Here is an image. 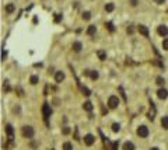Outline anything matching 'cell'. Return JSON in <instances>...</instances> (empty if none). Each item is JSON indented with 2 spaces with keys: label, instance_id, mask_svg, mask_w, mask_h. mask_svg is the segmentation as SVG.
I'll list each match as a JSON object with an SVG mask.
<instances>
[{
  "label": "cell",
  "instance_id": "cell-1",
  "mask_svg": "<svg viewBox=\"0 0 168 150\" xmlns=\"http://www.w3.org/2000/svg\"><path fill=\"white\" fill-rule=\"evenodd\" d=\"M119 105V98L116 97V95H111L109 98H108V107L113 110V108H116Z\"/></svg>",
  "mask_w": 168,
  "mask_h": 150
},
{
  "label": "cell",
  "instance_id": "cell-2",
  "mask_svg": "<svg viewBox=\"0 0 168 150\" xmlns=\"http://www.w3.org/2000/svg\"><path fill=\"white\" fill-rule=\"evenodd\" d=\"M34 128L32 126H23V136L24 138H28V139H31L34 138Z\"/></svg>",
  "mask_w": 168,
  "mask_h": 150
},
{
  "label": "cell",
  "instance_id": "cell-3",
  "mask_svg": "<svg viewBox=\"0 0 168 150\" xmlns=\"http://www.w3.org/2000/svg\"><path fill=\"white\" fill-rule=\"evenodd\" d=\"M137 136H140V138H147L149 136V128L144 126V125H142V126L137 128Z\"/></svg>",
  "mask_w": 168,
  "mask_h": 150
},
{
  "label": "cell",
  "instance_id": "cell-4",
  "mask_svg": "<svg viewBox=\"0 0 168 150\" xmlns=\"http://www.w3.org/2000/svg\"><path fill=\"white\" fill-rule=\"evenodd\" d=\"M94 142H95V138H94V135L88 133L84 136V143L87 144V146H93L94 144Z\"/></svg>",
  "mask_w": 168,
  "mask_h": 150
},
{
  "label": "cell",
  "instance_id": "cell-5",
  "mask_svg": "<svg viewBox=\"0 0 168 150\" xmlns=\"http://www.w3.org/2000/svg\"><path fill=\"white\" fill-rule=\"evenodd\" d=\"M50 107H49V104H44V107H42V114H44V117L45 118H48V117H50Z\"/></svg>",
  "mask_w": 168,
  "mask_h": 150
},
{
  "label": "cell",
  "instance_id": "cell-6",
  "mask_svg": "<svg viewBox=\"0 0 168 150\" xmlns=\"http://www.w3.org/2000/svg\"><path fill=\"white\" fill-rule=\"evenodd\" d=\"M157 97L160 98V100H165L168 97V91L165 90V88H160L158 91H157Z\"/></svg>",
  "mask_w": 168,
  "mask_h": 150
},
{
  "label": "cell",
  "instance_id": "cell-7",
  "mask_svg": "<svg viewBox=\"0 0 168 150\" xmlns=\"http://www.w3.org/2000/svg\"><path fill=\"white\" fill-rule=\"evenodd\" d=\"M6 131H7V135H8V140L11 142V140L14 139V132H13V126H11L10 124H7V125H6Z\"/></svg>",
  "mask_w": 168,
  "mask_h": 150
},
{
  "label": "cell",
  "instance_id": "cell-8",
  "mask_svg": "<svg viewBox=\"0 0 168 150\" xmlns=\"http://www.w3.org/2000/svg\"><path fill=\"white\" fill-rule=\"evenodd\" d=\"M55 80H56V83H62V81L64 80V73L63 72H56Z\"/></svg>",
  "mask_w": 168,
  "mask_h": 150
},
{
  "label": "cell",
  "instance_id": "cell-9",
  "mask_svg": "<svg viewBox=\"0 0 168 150\" xmlns=\"http://www.w3.org/2000/svg\"><path fill=\"white\" fill-rule=\"evenodd\" d=\"M157 31H158V34L162 35V37H167V35H168V28L165 27V25H160Z\"/></svg>",
  "mask_w": 168,
  "mask_h": 150
},
{
  "label": "cell",
  "instance_id": "cell-10",
  "mask_svg": "<svg viewBox=\"0 0 168 150\" xmlns=\"http://www.w3.org/2000/svg\"><path fill=\"white\" fill-rule=\"evenodd\" d=\"M122 150H135V144L132 142H125L122 146Z\"/></svg>",
  "mask_w": 168,
  "mask_h": 150
},
{
  "label": "cell",
  "instance_id": "cell-11",
  "mask_svg": "<svg viewBox=\"0 0 168 150\" xmlns=\"http://www.w3.org/2000/svg\"><path fill=\"white\" fill-rule=\"evenodd\" d=\"M14 10H16V6H14L13 3H8V4H6V13H8V14H10V13H13Z\"/></svg>",
  "mask_w": 168,
  "mask_h": 150
},
{
  "label": "cell",
  "instance_id": "cell-12",
  "mask_svg": "<svg viewBox=\"0 0 168 150\" xmlns=\"http://www.w3.org/2000/svg\"><path fill=\"white\" fill-rule=\"evenodd\" d=\"M161 126L164 128L165 131H168V117H162L161 118Z\"/></svg>",
  "mask_w": 168,
  "mask_h": 150
},
{
  "label": "cell",
  "instance_id": "cell-13",
  "mask_svg": "<svg viewBox=\"0 0 168 150\" xmlns=\"http://www.w3.org/2000/svg\"><path fill=\"white\" fill-rule=\"evenodd\" d=\"M81 49H83V45H81L80 42H74L73 44V51L74 52H80Z\"/></svg>",
  "mask_w": 168,
  "mask_h": 150
},
{
  "label": "cell",
  "instance_id": "cell-14",
  "mask_svg": "<svg viewBox=\"0 0 168 150\" xmlns=\"http://www.w3.org/2000/svg\"><path fill=\"white\" fill-rule=\"evenodd\" d=\"M95 31H97L95 25H88V28H87V34H88V35H94Z\"/></svg>",
  "mask_w": 168,
  "mask_h": 150
},
{
  "label": "cell",
  "instance_id": "cell-15",
  "mask_svg": "<svg viewBox=\"0 0 168 150\" xmlns=\"http://www.w3.org/2000/svg\"><path fill=\"white\" fill-rule=\"evenodd\" d=\"M139 32H140L142 35H144V37H147V35H149V30H147L144 25H140V27H139Z\"/></svg>",
  "mask_w": 168,
  "mask_h": 150
},
{
  "label": "cell",
  "instance_id": "cell-16",
  "mask_svg": "<svg viewBox=\"0 0 168 150\" xmlns=\"http://www.w3.org/2000/svg\"><path fill=\"white\" fill-rule=\"evenodd\" d=\"M83 108H84L86 111H91L93 110V104L90 103V101H86V103L83 104Z\"/></svg>",
  "mask_w": 168,
  "mask_h": 150
},
{
  "label": "cell",
  "instance_id": "cell-17",
  "mask_svg": "<svg viewBox=\"0 0 168 150\" xmlns=\"http://www.w3.org/2000/svg\"><path fill=\"white\" fill-rule=\"evenodd\" d=\"M90 77H91L93 80H97L98 77H100V74H98V72L97 70H93L91 73H90Z\"/></svg>",
  "mask_w": 168,
  "mask_h": 150
},
{
  "label": "cell",
  "instance_id": "cell-18",
  "mask_svg": "<svg viewBox=\"0 0 168 150\" xmlns=\"http://www.w3.org/2000/svg\"><path fill=\"white\" fill-rule=\"evenodd\" d=\"M113 8H115V6H113V3H108V4L105 6V10H106L108 13H111V11H113Z\"/></svg>",
  "mask_w": 168,
  "mask_h": 150
},
{
  "label": "cell",
  "instance_id": "cell-19",
  "mask_svg": "<svg viewBox=\"0 0 168 150\" xmlns=\"http://www.w3.org/2000/svg\"><path fill=\"white\" fill-rule=\"evenodd\" d=\"M63 150H73V146L70 142H66L63 143Z\"/></svg>",
  "mask_w": 168,
  "mask_h": 150
},
{
  "label": "cell",
  "instance_id": "cell-20",
  "mask_svg": "<svg viewBox=\"0 0 168 150\" xmlns=\"http://www.w3.org/2000/svg\"><path fill=\"white\" fill-rule=\"evenodd\" d=\"M91 18V13L90 11H84L83 13V20H90Z\"/></svg>",
  "mask_w": 168,
  "mask_h": 150
},
{
  "label": "cell",
  "instance_id": "cell-21",
  "mask_svg": "<svg viewBox=\"0 0 168 150\" xmlns=\"http://www.w3.org/2000/svg\"><path fill=\"white\" fill-rule=\"evenodd\" d=\"M112 131H113V132H119V131H120V125H119V124H113V125H112Z\"/></svg>",
  "mask_w": 168,
  "mask_h": 150
},
{
  "label": "cell",
  "instance_id": "cell-22",
  "mask_svg": "<svg viewBox=\"0 0 168 150\" xmlns=\"http://www.w3.org/2000/svg\"><path fill=\"white\" fill-rule=\"evenodd\" d=\"M156 83H157L158 86H164V83H165V81H164L162 77H157V79H156Z\"/></svg>",
  "mask_w": 168,
  "mask_h": 150
},
{
  "label": "cell",
  "instance_id": "cell-23",
  "mask_svg": "<svg viewBox=\"0 0 168 150\" xmlns=\"http://www.w3.org/2000/svg\"><path fill=\"white\" fill-rule=\"evenodd\" d=\"M98 56H100V59H101V60H104V59H105V52H104V51H98Z\"/></svg>",
  "mask_w": 168,
  "mask_h": 150
},
{
  "label": "cell",
  "instance_id": "cell-24",
  "mask_svg": "<svg viewBox=\"0 0 168 150\" xmlns=\"http://www.w3.org/2000/svg\"><path fill=\"white\" fill-rule=\"evenodd\" d=\"M162 48H164L165 51H168V38H165V40L162 41Z\"/></svg>",
  "mask_w": 168,
  "mask_h": 150
},
{
  "label": "cell",
  "instance_id": "cell-25",
  "mask_svg": "<svg viewBox=\"0 0 168 150\" xmlns=\"http://www.w3.org/2000/svg\"><path fill=\"white\" fill-rule=\"evenodd\" d=\"M38 76H32L31 77V84H37V83H38Z\"/></svg>",
  "mask_w": 168,
  "mask_h": 150
},
{
  "label": "cell",
  "instance_id": "cell-26",
  "mask_svg": "<svg viewBox=\"0 0 168 150\" xmlns=\"http://www.w3.org/2000/svg\"><path fill=\"white\" fill-rule=\"evenodd\" d=\"M62 133L63 135H69L70 133V129H69V128L66 126V128H63V131H62Z\"/></svg>",
  "mask_w": 168,
  "mask_h": 150
},
{
  "label": "cell",
  "instance_id": "cell-27",
  "mask_svg": "<svg viewBox=\"0 0 168 150\" xmlns=\"http://www.w3.org/2000/svg\"><path fill=\"white\" fill-rule=\"evenodd\" d=\"M83 93H84L86 95H90V90H88V88H86V87H83Z\"/></svg>",
  "mask_w": 168,
  "mask_h": 150
},
{
  "label": "cell",
  "instance_id": "cell-28",
  "mask_svg": "<svg viewBox=\"0 0 168 150\" xmlns=\"http://www.w3.org/2000/svg\"><path fill=\"white\" fill-rule=\"evenodd\" d=\"M106 27H108V28H109L111 31H113V25H112L111 23H108V24H106Z\"/></svg>",
  "mask_w": 168,
  "mask_h": 150
},
{
  "label": "cell",
  "instance_id": "cell-29",
  "mask_svg": "<svg viewBox=\"0 0 168 150\" xmlns=\"http://www.w3.org/2000/svg\"><path fill=\"white\" fill-rule=\"evenodd\" d=\"M154 1H156V3H157V4H162V3H164V1H165V0H154Z\"/></svg>",
  "mask_w": 168,
  "mask_h": 150
},
{
  "label": "cell",
  "instance_id": "cell-30",
  "mask_svg": "<svg viewBox=\"0 0 168 150\" xmlns=\"http://www.w3.org/2000/svg\"><path fill=\"white\" fill-rule=\"evenodd\" d=\"M130 3H132V6H137V0H130Z\"/></svg>",
  "mask_w": 168,
  "mask_h": 150
},
{
  "label": "cell",
  "instance_id": "cell-31",
  "mask_svg": "<svg viewBox=\"0 0 168 150\" xmlns=\"http://www.w3.org/2000/svg\"><path fill=\"white\" fill-rule=\"evenodd\" d=\"M151 150H158V149H157V147H153V149Z\"/></svg>",
  "mask_w": 168,
  "mask_h": 150
}]
</instances>
